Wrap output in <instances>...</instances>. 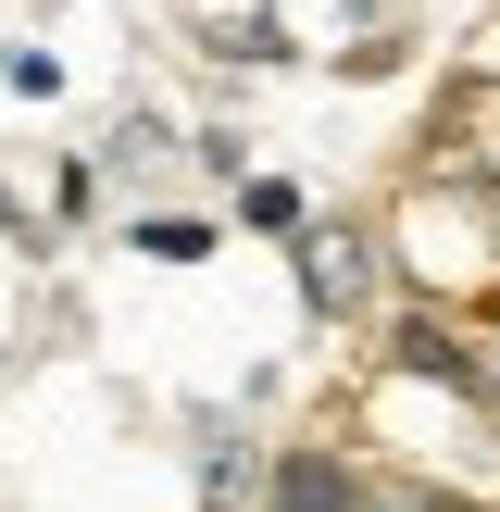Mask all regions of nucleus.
<instances>
[{
	"label": "nucleus",
	"mask_w": 500,
	"mask_h": 512,
	"mask_svg": "<svg viewBox=\"0 0 500 512\" xmlns=\"http://www.w3.org/2000/svg\"><path fill=\"white\" fill-rule=\"evenodd\" d=\"M275 512H413V488H388L350 450H288L275 463Z\"/></svg>",
	"instance_id": "1"
},
{
	"label": "nucleus",
	"mask_w": 500,
	"mask_h": 512,
	"mask_svg": "<svg viewBox=\"0 0 500 512\" xmlns=\"http://www.w3.org/2000/svg\"><path fill=\"white\" fill-rule=\"evenodd\" d=\"M400 363H413V375H450V388H475V350L450 338L438 313H413V325H400Z\"/></svg>",
	"instance_id": "2"
},
{
	"label": "nucleus",
	"mask_w": 500,
	"mask_h": 512,
	"mask_svg": "<svg viewBox=\"0 0 500 512\" xmlns=\"http://www.w3.org/2000/svg\"><path fill=\"white\" fill-rule=\"evenodd\" d=\"M138 250H163V263H200V250H213V225H188V213H150V225H138Z\"/></svg>",
	"instance_id": "3"
},
{
	"label": "nucleus",
	"mask_w": 500,
	"mask_h": 512,
	"mask_svg": "<svg viewBox=\"0 0 500 512\" xmlns=\"http://www.w3.org/2000/svg\"><path fill=\"white\" fill-rule=\"evenodd\" d=\"M413 512H488V500H413Z\"/></svg>",
	"instance_id": "4"
}]
</instances>
